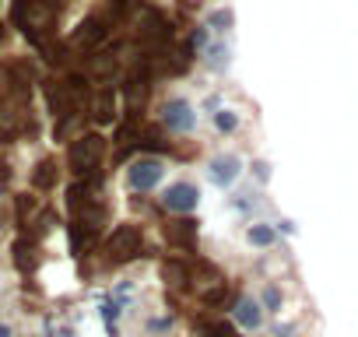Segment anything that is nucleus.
Here are the masks:
<instances>
[{"label": "nucleus", "mask_w": 358, "mask_h": 337, "mask_svg": "<svg viewBox=\"0 0 358 337\" xmlns=\"http://www.w3.org/2000/svg\"><path fill=\"white\" fill-rule=\"evenodd\" d=\"M165 180V162L158 158H137L127 168V187L130 190H155Z\"/></svg>", "instance_id": "f257e3e1"}, {"label": "nucleus", "mask_w": 358, "mask_h": 337, "mask_svg": "<svg viewBox=\"0 0 358 337\" xmlns=\"http://www.w3.org/2000/svg\"><path fill=\"white\" fill-rule=\"evenodd\" d=\"M162 204H165V211H172V215H190V211L201 208V190H197L194 183H172V187L162 194Z\"/></svg>", "instance_id": "f03ea898"}, {"label": "nucleus", "mask_w": 358, "mask_h": 337, "mask_svg": "<svg viewBox=\"0 0 358 337\" xmlns=\"http://www.w3.org/2000/svg\"><path fill=\"white\" fill-rule=\"evenodd\" d=\"M243 176V158L239 155H218V158H211V165H208V180L218 187V190H229V187H236V180Z\"/></svg>", "instance_id": "7ed1b4c3"}, {"label": "nucleus", "mask_w": 358, "mask_h": 337, "mask_svg": "<svg viewBox=\"0 0 358 337\" xmlns=\"http://www.w3.org/2000/svg\"><path fill=\"white\" fill-rule=\"evenodd\" d=\"M162 120H165V127H169L172 134H190V130L197 127V109H194L187 99H172V102L165 106Z\"/></svg>", "instance_id": "20e7f679"}, {"label": "nucleus", "mask_w": 358, "mask_h": 337, "mask_svg": "<svg viewBox=\"0 0 358 337\" xmlns=\"http://www.w3.org/2000/svg\"><path fill=\"white\" fill-rule=\"evenodd\" d=\"M264 316H267V309L260 306V299H253V295L239 299V306H236V323H239L246 334H257V330L264 327Z\"/></svg>", "instance_id": "39448f33"}, {"label": "nucleus", "mask_w": 358, "mask_h": 337, "mask_svg": "<svg viewBox=\"0 0 358 337\" xmlns=\"http://www.w3.org/2000/svg\"><path fill=\"white\" fill-rule=\"evenodd\" d=\"M246 243H250V246H257V250H267V246H274V243H278V229H274V225H267V222H253V225H250V232H246Z\"/></svg>", "instance_id": "423d86ee"}, {"label": "nucleus", "mask_w": 358, "mask_h": 337, "mask_svg": "<svg viewBox=\"0 0 358 337\" xmlns=\"http://www.w3.org/2000/svg\"><path fill=\"white\" fill-rule=\"evenodd\" d=\"M229 64H232V50H229L225 43H218V46L208 50V67H211V71H225Z\"/></svg>", "instance_id": "0eeeda50"}, {"label": "nucleus", "mask_w": 358, "mask_h": 337, "mask_svg": "<svg viewBox=\"0 0 358 337\" xmlns=\"http://www.w3.org/2000/svg\"><path fill=\"white\" fill-rule=\"evenodd\" d=\"M215 127H218L222 134H236V130H239V113H236V109H218V113H215Z\"/></svg>", "instance_id": "6e6552de"}, {"label": "nucleus", "mask_w": 358, "mask_h": 337, "mask_svg": "<svg viewBox=\"0 0 358 337\" xmlns=\"http://www.w3.org/2000/svg\"><path fill=\"white\" fill-rule=\"evenodd\" d=\"M208 25H211L215 32H225V29H232V11H215V15L208 18Z\"/></svg>", "instance_id": "1a4fd4ad"}, {"label": "nucleus", "mask_w": 358, "mask_h": 337, "mask_svg": "<svg viewBox=\"0 0 358 337\" xmlns=\"http://www.w3.org/2000/svg\"><path fill=\"white\" fill-rule=\"evenodd\" d=\"M260 306H264V309H281V292H278V288L271 285V288L264 292V299H260Z\"/></svg>", "instance_id": "9d476101"}, {"label": "nucleus", "mask_w": 358, "mask_h": 337, "mask_svg": "<svg viewBox=\"0 0 358 337\" xmlns=\"http://www.w3.org/2000/svg\"><path fill=\"white\" fill-rule=\"evenodd\" d=\"M253 168H257V180H260V183H267V180H271V165H267V162H257Z\"/></svg>", "instance_id": "9b49d317"}, {"label": "nucleus", "mask_w": 358, "mask_h": 337, "mask_svg": "<svg viewBox=\"0 0 358 337\" xmlns=\"http://www.w3.org/2000/svg\"><path fill=\"white\" fill-rule=\"evenodd\" d=\"M194 43H197V46H208V29H197V32H194Z\"/></svg>", "instance_id": "f8f14e48"}]
</instances>
